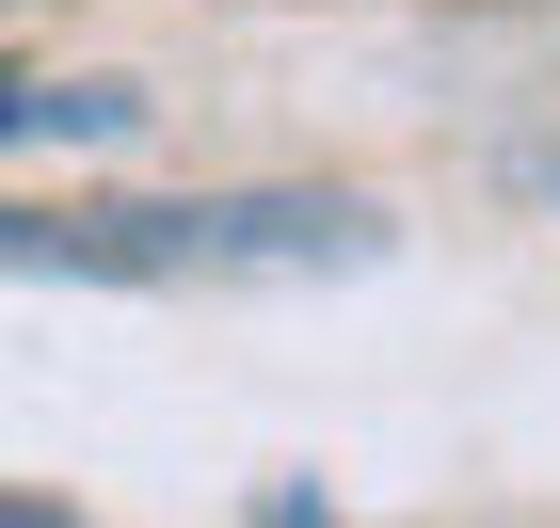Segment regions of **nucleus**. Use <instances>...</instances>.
Instances as JSON below:
<instances>
[{"instance_id": "obj_1", "label": "nucleus", "mask_w": 560, "mask_h": 528, "mask_svg": "<svg viewBox=\"0 0 560 528\" xmlns=\"http://www.w3.org/2000/svg\"><path fill=\"white\" fill-rule=\"evenodd\" d=\"M0 272H33V289H144L113 192H96V209H0Z\"/></svg>"}, {"instance_id": "obj_2", "label": "nucleus", "mask_w": 560, "mask_h": 528, "mask_svg": "<svg viewBox=\"0 0 560 528\" xmlns=\"http://www.w3.org/2000/svg\"><path fill=\"white\" fill-rule=\"evenodd\" d=\"M144 96L129 81H48V64H0V144H129Z\"/></svg>"}, {"instance_id": "obj_3", "label": "nucleus", "mask_w": 560, "mask_h": 528, "mask_svg": "<svg viewBox=\"0 0 560 528\" xmlns=\"http://www.w3.org/2000/svg\"><path fill=\"white\" fill-rule=\"evenodd\" d=\"M257 528H337V496H320V481H272V496H257Z\"/></svg>"}, {"instance_id": "obj_4", "label": "nucleus", "mask_w": 560, "mask_h": 528, "mask_svg": "<svg viewBox=\"0 0 560 528\" xmlns=\"http://www.w3.org/2000/svg\"><path fill=\"white\" fill-rule=\"evenodd\" d=\"M0 528H81V513H65V496H0Z\"/></svg>"}]
</instances>
